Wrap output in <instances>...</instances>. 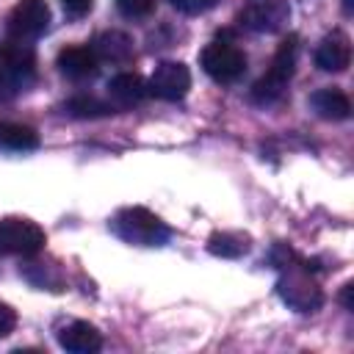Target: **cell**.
I'll use <instances>...</instances> for the list:
<instances>
[{"label":"cell","instance_id":"14","mask_svg":"<svg viewBox=\"0 0 354 354\" xmlns=\"http://www.w3.org/2000/svg\"><path fill=\"white\" fill-rule=\"evenodd\" d=\"M58 343H61V348H66L72 354H91V351H100L102 335L88 321H72L69 326H64L58 332Z\"/></svg>","mask_w":354,"mask_h":354},{"label":"cell","instance_id":"3","mask_svg":"<svg viewBox=\"0 0 354 354\" xmlns=\"http://www.w3.org/2000/svg\"><path fill=\"white\" fill-rule=\"evenodd\" d=\"M277 293L296 313H313L324 304V293L304 266H285L282 277L277 279Z\"/></svg>","mask_w":354,"mask_h":354},{"label":"cell","instance_id":"10","mask_svg":"<svg viewBox=\"0 0 354 354\" xmlns=\"http://www.w3.org/2000/svg\"><path fill=\"white\" fill-rule=\"evenodd\" d=\"M351 64V41L346 33L332 30L315 47V66L324 72H346Z\"/></svg>","mask_w":354,"mask_h":354},{"label":"cell","instance_id":"19","mask_svg":"<svg viewBox=\"0 0 354 354\" xmlns=\"http://www.w3.org/2000/svg\"><path fill=\"white\" fill-rule=\"evenodd\" d=\"M116 8L127 19H141V17H149L152 14L155 0H116Z\"/></svg>","mask_w":354,"mask_h":354},{"label":"cell","instance_id":"16","mask_svg":"<svg viewBox=\"0 0 354 354\" xmlns=\"http://www.w3.org/2000/svg\"><path fill=\"white\" fill-rule=\"evenodd\" d=\"M0 147L14 152H28L39 147V133L19 122H0Z\"/></svg>","mask_w":354,"mask_h":354},{"label":"cell","instance_id":"8","mask_svg":"<svg viewBox=\"0 0 354 354\" xmlns=\"http://www.w3.org/2000/svg\"><path fill=\"white\" fill-rule=\"evenodd\" d=\"M147 86H149V94H155L158 100L177 102L191 88V72L183 61H160L149 75Z\"/></svg>","mask_w":354,"mask_h":354},{"label":"cell","instance_id":"7","mask_svg":"<svg viewBox=\"0 0 354 354\" xmlns=\"http://www.w3.org/2000/svg\"><path fill=\"white\" fill-rule=\"evenodd\" d=\"M0 69L25 91V86L36 77V50L25 39L14 36L0 41Z\"/></svg>","mask_w":354,"mask_h":354},{"label":"cell","instance_id":"5","mask_svg":"<svg viewBox=\"0 0 354 354\" xmlns=\"http://www.w3.org/2000/svg\"><path fill=\"white\" fill-rule=\"evenodd\" d=\"M47 235L44 230L22 216H6L0 218V252L17 254V257H33L44 249Z\"/></svg>","mask_w":354,"mask_h":354},{"label":"cell","instance_id":"9","mask_svg":"<svg viewBox=\"0 0 354 354\" xmlns=\"http://www.w3.org/2000/svg\"><path fill=\"white\" fill-rule=\"evenodd\" d=\"M50 28L47 0H19L8 14V33L14 39H39Z\"/></svg>","mask_w":354,"mask_h":354},{"label":"cell","instance_id":"4","mask_svg":"<svg viewBox=\"0 0 354 354\" xmlns=\"http://www.w3.org/2000/svg\"><path fill=\"white\" fill-rule=\"evenodd\" d=\"M199 64H202V69H205V75L210 80H216V83H235L246 72V53L238 44L227 41V39H216V41H210L202 50Z\"/></svg>","mask_w":354,"mask_h":354},{"label":"cell","instance_id":"13","mask_svg":"<svg viewBox=\"0 0 354 354\" xmlns=\"http://www.w3.org/2000/svg\"><path fill=\"white\" fill-rule=\"evenodd\" d=\"M310 108L315 111V116L326 119V122H343L351 116V100L346 91L335 88V86H326V88H318L310 94Z\"/></svg>","mask_w":354,"mask_h":354},{"label":"cell","instance_id":"23","mask_svg":"<svg viewBox=\"0 0 354 354\" xmlns=\"http://www.w3.org/2000/svg\"><path fill=\"white\" fill-rule=\"evenodd\" d=\"M17 91H22V88H19V86H17V83H14V80H11V77H8V75L0 69V100L14 97Z\"/></svg>","mask_w":354,"mask_h":354},{"label":"cell","instance_id":"22","mask_svg":"<svg viewBox=\"0 0 354 354\" xmlns=\"http://www.w3.org/2000/svg\"><path fill=\"white\" fill-rule=\"evenodd\" d=\"M91 3H94V0H61L64 11L72 14V17H83V14L91 8Z\"/></svg>","mask_w":354,"mask_h":354},{"label":"cell","instance_id":"2","mask_svg":"<svg viewBox=\"0 0 354 354\" xmlns=\"http://www.w3.org/2000/svg\"><path fill=\"white\" fill-rule=\"evenodd\" d=\"M108 227L116 238L136 246H163L169 241V227L147 207H122L113 213Z\"/></svg>","mask_w":354,"mask_h":354},{"label":"cell","instance_id":"20","mask_svg":"<svg viewBox=\"0 0 354 354\" xmlns=\"http://www.w3.org/2000/svg\"><path fill=\"white\" fill-rule=\"evenodd\" d=\"M216 3H218V0H171V6H174L177 11H183V14H191V17L210 11Z\"/></svg>","mask_w":354,"mask_h":354},{"label":"cell","instance_id":"24","mask_svg":"<svg viewBox=\"0 0 354 354\" xmlns=\"http://www.w3.org/2000/svg\"><path fill=\"white\" fill-rule=\"evenodd\" d=\"M351 290H354V285H351V282H346V285H343V290H340V301H343V307H346V310H354Z\"/></svg>","mask_w":354,"mask_h":354},{"label":"cell","instance_id":"12","mask_svg":"<svg viewBox=\"0 0 354 354\" xmlns=\"http://www.w3.org/2000/svg\"><path fill=\"white\" fill-rule=\"evenodd\" d=\"M147 94H149V86L138 72H119L108 80V97L116 108L141 105L147 100Z\"/></svg>","mask_w":354,"mask_h":354},{"label":"cell","instance_id":"18","mask_svg":"<svg viewBox=\"0 0 354 354\" xmlns=\"http://www.w3.org/2000/svg\"><path fill=\"white\" fill-rule=\"evenodd\" d=\"M207 249L218 257H241L249 252V238L241 232H213Z\"/></svg>","mask_w":354,"mask_h":354},{"label":"cell","instance_id":"21","mask_svg":"<svg viewBox=\"0 0 354 354\" xmlns=\"http://www.w3.org/2000/svg\"><path fill=\"white\" fill-rule=\"evenodd\" d=\"M14 326H17V313H14L6 301H0V337L11 335Z\"/></svg>","mask_w":354,"mask_h":354},{"label":"cell","instance_id":"15","mask_svg":"<svg viewBox=\"0 0 354 354\" xmlns=\"http://www.w3.org/2000/svg\"><path fill=\"white\" fill-rule=\"evenodd\" d=\"M91 50L100 61H108V64H127L133 58V39L122 30H102L94 41H91Z\"/></svg>","mask_w":354,"mask_h":354},{"label":"cell","instance_id":"17","mask_svg":"<svg viewBox=\"0 0 354 354\" xmlns=\"http://www.w3.org/2000/svg\"><path fill=\"white\" fill-rule=\"evenodd\" d=\"M64 111L69 116H75V119H100V116L113 113V105H108V102H102L97 97H88V94H77V97L66 100Z\"/></svg>","mask_w":354,"mask_h":354},{"label":"cell","instance_id":"1","mask_svg":"<svg viewBox=\"0 0 354 354\" xmlns=\"http://www.w3.org/2000/svg\"><path fill=\"white\" fill-rule=\"evenodd\" d=\"M296 58H299V36L290 33L279 41L266 75L252 86V100L257 105H274L285 97V88L296 72Z\"/></svg>","mask_w":354,"mask_h":354},{"label":"cell","instance_id":"11","mask_svg":"<svg viewBox=\"0 0 354 354\" xmlns=\"http://www.w3.org/2000/svg\"><path fill=\"white\" fill-rule=\"evenodd\" d=\"M55 66L61 69V75H66L69 80H88L100 72V58L94 55L91 47L86 44H69L58 53Z\"/></svg>","mask_w":354,"mask_h":354},{"label":"cell","instance_id":"6","mask_svg":"<svg viewBox=\"0 0 354 354\" xmlns=\"http://www.w3.org/2000/svg\"><path fill=\"white\" fill-rule=\"evenodd\" d=\"M290 17L288 0H243L238 11V22L254 33H274Z\"/></svg>","mask_w":354,"mask_h":354}]
</instances>
